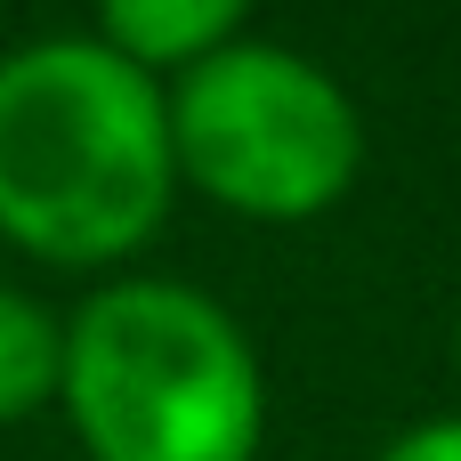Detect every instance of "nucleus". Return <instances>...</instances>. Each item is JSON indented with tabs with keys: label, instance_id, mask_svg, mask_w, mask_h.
Masks as SVG:
<instances>
[{
	"label": "nucleus",
	"instance_id": "nucleus-1",
	"mask_svg": "<svg viewBox=\"0 0 461 461\" xmlns=\"http://www.w3.org/2000/svg\"><path fill=\"white\" fill-rule=\"evenodd\" d=\"M170 89L97 32L0 57V235L49 267H113L170 219Z\"/></svg>",
	"mask_w": 461,
	"mask_h": 461
},
{
	"label": "nucleus",
	"instance_id": "nucleus-2",
	"mask_svg": "<svg viewBox=\"0 0 461 461\" xmlns=\"http://www.w3.org/2000/svg\"><path fill=\"white\" fill-rule=\"evenodd\" d=\"M57 405L89 461H259L267 438L251 332L178 276H122L73 308Z\"/></svg>",
	"mask_w": 461,
	"mask_h": 461
},
{
	"label": "nucleus",
	"instance_id": "nucleus-3",
	"mask_svg": "<svg viewBox=\"0 0 461 461\" xmlns=\"http://www.w3.org/2000/svg\"><path fill=\"white\" fill-rule=\"evenodd\" d=\"M170 154L178 186L211 194L235 219L300 227L324 219L365 170L357 97L284 41H227L186 65L170 89Z\"/></svg>",
	"mask_w": 461,
	"mask_h": 461
},
{
	"label": "nucleus",
	"instance_id": "nucleus-4",
	"mask_svg": "<svg viewBox=\"0 0 461 461\" xmlns=\"http://www.w3.org/2000/svg\"><path fill=\"white\" fill-rule=\"evenodd\" d=\"M243 16L251 0H97V41L162 81L243 41Z\"/></svg>",
	"mask_w": 461,
	"mask_h": 461
},
{
	"label": "nucleus",
	"instance_id": "nucleus-5",
	"mask_svg": "<svg viewBox=\"0 0 461 461\" xmlns=\"http://www.w3.org/2000/svg\"><path fill=\"white\" fill-rule=\"evenodd\" d=\"M57 381H65V324L32 292L0 284V421L41 413L57 397Z\"/></svg>",
	"mask_w": 461,
	"mask_h": 461
},
{
	"label": "nucleus",
	"instance_id": "nucleus-6",
	"mask_svg": "<svg viewBox=\"0 0 461 461\" xmlns=\"http://www.w3.org/2000/svg\"><path fill=\"white\" fill-rule=\"evenodd\" d=\"M373 461H461V413H438V421L397 429V438H389Z\"/></svg>",
	"mask_w": 461,
	"mask_h": 461
},
{
	"label": "nucleus",
	"instance_id": "nucleus-7",
	"mask_svg": "<svg viewBox=\"0 0 461 461\" xmlns=\"http://www.w3.org/2000/svg\"><path fill=\"white\" fill-rule=\"evenodd\" d=\"M454 357H461V316H454Z\"/></svg>",
	"mask_w": 461,
	"mask_h": 461
}]
</instances>
